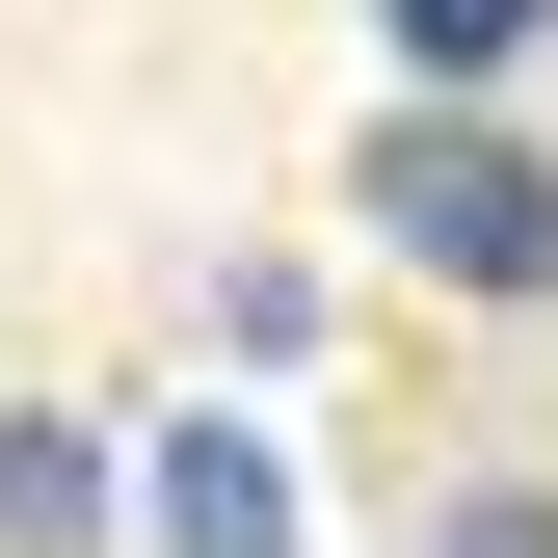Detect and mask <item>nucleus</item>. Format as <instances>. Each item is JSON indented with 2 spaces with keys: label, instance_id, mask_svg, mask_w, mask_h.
<instances>
[{
  "label": "nucleus",
  "instance_id": "1",
  "mask_svg": "<svg viewBox=\"0 0 558 558\" xmlns=\"http://www.w3.org/2000/svg\"><path fill=\"white\" fill-rule=\"evenodd\" d=\"M345 214H373V266H426V293H478V319H558V160L506 107H373Z\"/></svg>",
  "mask_w": 558,
  "mask_h": 558
},
{
  "label": "nucleus",
  "instance_id": "2",
  "mask_svg": "<svg viewBox=\"0 0 558 558\" xmlns=\"http://www.w3.org/2000/svg\"><path fill=\"white\" fill-rule=\"evenodd\" d=\"M160 558H293V452L266 426H160Z\"/></svg>",
  "mask_w": 558,
  "mask_h": 558
},
{
  "label": "nucleus",
  "instance_id": "3",
  "mask_svg": "<svg viewBox=\"0 0 558 558\" xmlns=\"http://www.w3.org/2000/svg\"><path fill=\"white\" fill-rule=\"evenodd\" d=\"M558 27V0H373V53H399V107H478L506 53Z\"/></svg>",
  "mask_w": 558,
  "mask_h": 558
},
{
  "label": "nucleus",
  "instance_id": "4",
  "mask_svg": "<svg viewBox=\"0 0 558 558\" xmlns=\"http://www.w3.org/2000/svg\"><path fill=\"white\" fill-rule=\"evenodd\" d=\"M81 532H107V452L53 399H0V558H81Z\"/></svg>",
  "mask_w": 558,
  "mask_h": 558
},
{
  "label": "nucleus",
  "instance_id": "5",
  "mask_svg": "<svg viewBox=\"0 0 558 558\" xmlns=\"http://www.w3.org/2000/svg\"><path fill=\"white\" fill-rule=\"evenodd\" d=\"M452 558H558V478H478V506H452Z\"/></svg>",
  "mask_w": 558,
  "mask_h": 558
}]
</instances>
